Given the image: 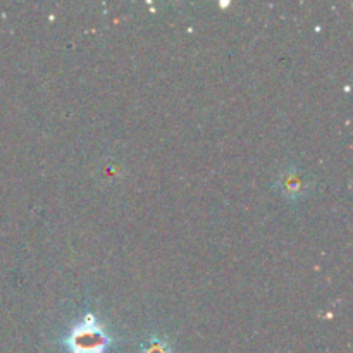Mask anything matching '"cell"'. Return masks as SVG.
<instances>
[{"label":"cell","instance_id":"cell-3","mask_svg":"<svg viewBox=\"0 0 353 353\" xmlns=\"http://www.w3.org/2000/svg\"><path fill=\"white\" fill-rule=\"evenodd\" d=\"M140 353H172V350L168 341H164L162 338L152 336L141 345Z\"/></svg>","mask_w":353,"mask_h":353},{"label":"cell","instance_id":"cell-2","mask_svg":"<svg viewBox=\"0 0 353 353\" xmlns=\"http://www.w3.org/2000/svg\"><path fill=\"white\" fill-rule=\"evenodd\" d=\"M274 186L286 200L296 202V200H302L303 196L309 195L310 186H312V179L307 174H303V172L300 171V168H296V165H288V168L279 174V178L276 179Z\"/></svg>","mask_w":353,"mask_h":353},{"label":"cell","instance_id":"cell-1","mask_svg":"<svg viewBox=\"0 0 353 353\" xmlns=\"http://www.w3.org/2000/svg\"><path fill=\"white\" fill-rule=\"evenodd\" d=\"M110 336L97 323L93 314H86L64 336V348L68 353H107Z\"/></svg>","mask_w":353,"mask_h":353}]
</instances>
